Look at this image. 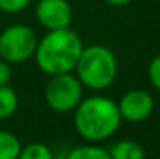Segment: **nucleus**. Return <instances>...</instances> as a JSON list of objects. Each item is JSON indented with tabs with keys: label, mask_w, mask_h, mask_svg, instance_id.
<instances>
[{
	"label": "nucleus",
	"mask_w": 160,
	"mask_h": 159,
	"mask_svg": "<svg viewBox=\"0 0 160 159\" xmlns=\"http://www.w3.org/2000/svg\"><path fill=\"white\" fill-rule=\"evenodd\" d=\"M73 123L76 133L87 142L97 144L112 137L121 126V114L118 105L104 95H92L73 111Z\"/></svg>",
	"instance_id": "nucleus-1"
},
{
	"label": "nucleus",
	"mask_w": 160,
	"mask_h": 159,
	"mask_svg": "<svg viewBox=\"0 0 160 159\" xmlns=\"http://www.w3.org/2000/svg\"><path fill=\"white\" fill-rule=\"evenodd\" d=\"M82 50L84 44L76 31L72 28L53 30L39 39L34 61L48 77L70 73L75 70Z\"/></svg>",
	"instance_id": "nucleus-2"
},
{
	"label": "nucleus",
	"mask_w": 160,
	"mask_h": 159,
	"mask_svg": "<svg viewBox=\"0 0 160 159\" xmlns=\"http://www.w3.org/2000/svg\"><path fill=\"white\" fill-rule=\"evenodd\" d=\"M76 77L84 87L92 91H106L118 73V61L113 52L101 44L84 47L75 67Z\"/></svg>",
	"instance_id": "nucleus-3"
},
{
	"label": "nucleus",
	"mask_w": 160,
	"mask_h": 159,
	"mask_svg": "<svg viewBox=\"0 0 160 159\" xmlns=\"http://www.w3.org/2000/svg\"><path fill=\"white\" fill-rule=\"evenodd\" d=\"M45 103L58 114L73 112L84 98V86L76 75L61 73L50 77L45 86Z\"/></svg>",
	"instance_id": "nucleus-4"
},
{
	"label": "nucleus",
	"mask_w": 160,
	"mask_h": 159,
	"mask_svg": "<svg viewBox=\"0 0 160 159\" xmlns=\"http://www.w3.org/2000/svg\"><path fill=\"white\" fill-rule=\"evenodd\" d=\"M39 38L36 31L23 24L9 25L0 33V58L6 62L22 64L34 58Z\"/></svg>",
	"instance_id": "nucleus-5"
},
{
	"label": "nucleus",
	"mask_w": 160,
	"mask_h": 159,
	"mask_svg": "<svg viewBox=\"0 0 160 159\" xmlns=\"http://www.w3.org/2000/svg\"><path fill=\"white\" fill-rule=\"evenodd\" d=\"M36 19L47 31L70 28L73 9L68 0H39L36 3Z\"/></svg>",
	"instance_id": "nucleus-6"
},
{
	"label": "nucleus",
	"mask_w": 160,
	"mask_h": 159,
	"mask_svg": "<svg viewBox=\"0 0 160 159\" xmlns=\"http://www.w3.org/2000/svg\"><path fill=\"white\" fill-rule=\"evenodd\" d=\"M121 119L129 123H140L151 117L154 112V98L143 89L128 91L117 103Z\"/></svg>",
	"instance_id": "nucleus-7"
},
{
	"label": "nucleus",
	"mask_w": 160,
	"mask_h": 159,
	"mask_svg": "<svg viewBox=\"0 0 160 159\" xmlns=\"http://www.w3.org/2000/svg\"><path fill=\"white\" fill-rule=\"evenodd\" d=\"M109 153H110V158L112 159H145L146 158L145 148L138 142L131 140V139H124V140H120V142L113 144L110 147Z\"/></svg>",
	"instance_id": "nucleus-8"
},
{
	"label": "nucleus",
	"mask_w": 160,
	"mask_h": 159,
	"mask_svg": "<svg viewBox=\"0 0 160 159\" xmlns=\"http://www.w3.org/2000/svg\"><path fill=\"white\" fill-rule=\"evenodd\" d=\"M19 108V95L8 84L0 86V120H6L16 114Z\"/></svg>",
	"instance_id": "nucleus-9"
},
{
	"label": "nucleus",
	"mask_w": 160,
	"mask_h": 159,
	"mask_svg": "<svg viewBox=\"0 0 160 159\" xmlns=\"http://www.w3.org/2000/svg\"><path fill=\"white\" fill-rule=\"evenodd\" d=\"M67 159H112L109 150L97 145V144H86L75 147L72 151L67 153Z\"/></svg>",
	"instance_id": "nucleus-10"
},
{
	"label": "nucleus",
	"mask_w": 160,
	"mask_h": 159,
	"mask_svg": "<svg viewBox=\"0 0 160 159\" xmlns=\"http://www.w3.org/2000/svg\"><path fill=\"white\" fill-rule=\"evenodd\" d=\"M22 150L19 137L9 131L0 130V159H17Z\"/></svg>",
	"instance_id": "nucleus-11"
},
{
	"label": "nucleus",
	"mask_w": 160,
	"mask_h": 159,
	"mask_svg": "<svg viewBox=\"0 0 160 159\" xmlns=\"http://www.w3.org/2000/svg\"><path fill=\"white\" fill-rule=\"evenodd\" d=\"M53 151L42 142H31L22 147L17 159H53Z\"/></svg>",
	"instance_id": "nucleus-12"
},
{
	"label": "nucleus",
	"mask_w": 160,
	"mask_h": 159,
	"mask_svg": "<svg viewBox=\"0 0 160 159\" xmlns=\"http://www.w3.org/2000/svg\"><path fill=\"white\" fill-rule=\"evenodd\" d=\"M33 0H0V11L5 14H19L25 11Z\"/></svg>",
	"instance_id": "nucleus-13"
},
{
	"label": "nucleus",
	"mask_w": 160,
	"mask_h": 159,
	"mask_svg": "<svg viewBox=\"0 0 160 159\" xmlns=\"http://www.w3.org/2000/svg\"><path fill=\"white\" fill-rule=\"evenodd\" d=\"M148 78L152 87L160 92V55L154 56L148 66Z\"/></svg>",
	"instance_id": "nucleus-14"
},
{
	"label": "nucleus",
	"mask_w": 160,
	"mask_h": 159,
	"mask_svg": "<svg viewBox=\"0 0 160 159\" xmlns=\"http://www.w3.org/2000/svg\"><path fill=\"white\" fill-rule=\"evenodd\" d=\"M12 80V67L9 62L0 58V86H8Z\"/></svg>",
	"instance_id": "nucleus-15"
},
{
	"label": "nucleus",
	"mask_w": 160,
	"mask_h": 159,
	"mask_svg": "<svg viewBox=\"0 0 160 159\" xmlns=\"http://www.w3.org/2000/svg\"><path fill=\"white\" fill-rule=\"evenodd\" d=\"M104 2L109 3V5H112V6H124V5L131 3L132 0H104Z\"/></svg>",
	"instance_id": "nucleus-16"
},
{
	"label": "nucleus",
	"mask_w": 160,
	"mask_h": 159,
	"mask_svg": "<svg viewBox=\"0 0 160 159\" xmlns=\"http://www.w3.org/2000/svg\"><path fill=\"white\" fill-rule=\"evenodd\" d=\"M53 159H67V155H54Z\"/></svg>",
	"instance_id": "nucleus-17"
},
{
	"label": "nucleus",
	"mask_w": 160,
	"mask_h": 159,
	"mask_svg": "<svg viewBox=\"0 0 160 159\" xmlns=\"http://www.w3.org/2000/svg\"><path fill=\"white\" fill-rule=\"evenodd\" d=\"M156 159H160V158H156Z\"/></svg>",
	"instance_id": "nucleus-18"
}]
</instances>
